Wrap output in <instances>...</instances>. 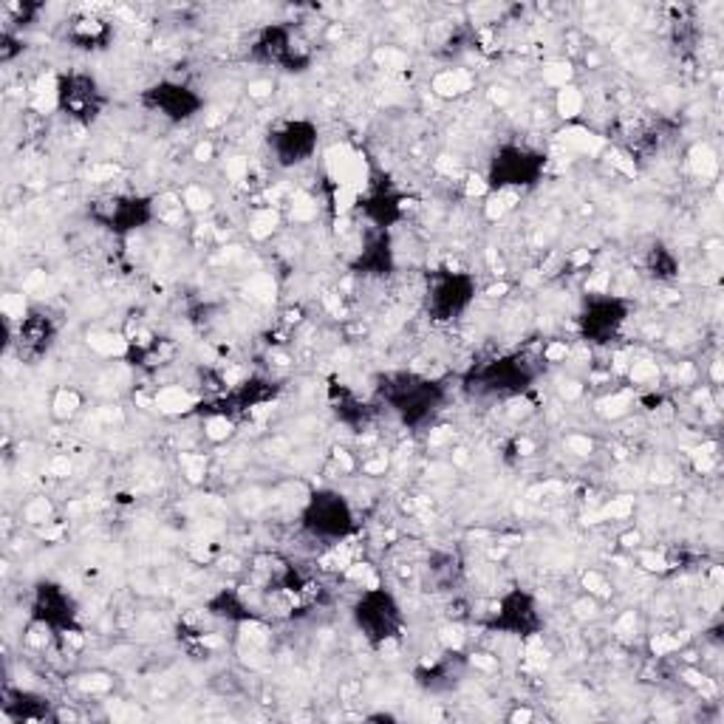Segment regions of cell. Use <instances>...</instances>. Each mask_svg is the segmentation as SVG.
<instances>
[{"label": "cell", "instance_id": "30bf717a", "mask_svg": "<svg viewBox=\"0 0 724 724\" xmlns=\"http://www.w3.org/2000/svg\"><path fill=\"white\" fill-rule=\"evenodd\" d=\"M88 345L102 354V356H122L128 351V340L122 334H111V331H96V334H88Z\"/></svg>", "mask_w": 724, "mask_h": 724}, {"label": "cell", "instance_id": "b9f144b4", "mask_svg": "<svg viewBox=\"0 0 724 724\" xmlns=\"http://www.w3.org/2000/svg\"><path fill=\"white\" fill-rule=\"evenodd\" d=\"M473 668H481V670H495L498 668V659L492 654H473Z\"/></svg>", "mask_w": 724, "mask_h": 724}, {"label": "cell", "instance_id": "8992f818", "mask_svg": "<svg viewBox=\"0 0 724 724\" xmlns=\"http://www.w3.org/2000/svg\"><path fill=\"white\" fill-rule=\"evenodd\" d=\"M430 88H433V93L442 96V99H455V96H461L464 91L473 88V77H470L467 71H461V68H447V71H439V74L433 77Z\"/></svg>", "mask_w": 724, "mask_h": 724}, {"label": "cell", "instance_id": "60d3db41", "mask_svg": "<svg viewBox=\"0 0 724 724\" xmlns=\"http://www.w3.org/2000/svg\"><path fill=\"white\" fill-rule=\"evenodd\" d=\"M450 439H453V430H450V428H436V430H430L428 444H430V447H439V444H447Z\"/></svg>", "mask_w": 724, "mask_h": 724}, {"label": "cell", "instance_id": "f1b7e54d", "mask_svg": "<svg viewBox=\"0 0 724 724\" xmlns=\"http://www.w3.org/2000/svg\"><path fill=\"white\" fill-rule=\"evenodd\" d=\"M640 566L645 572H656V575H665L670 568V560L665 555H656V552H640Z\"/></svg>", "mask_w": 724, "mask_h": 724}, {"label": "cell", "instance_id": "7dc6e473", "mask_svg": "<svg viewBox=\"0 0 724 724\" xmlns=\"http://www.w3.org/2000/svg\"><path fill=\"white\" fill-rule=\"evenodd\" d=\"M506 292H509V283H498V286H490V289H487L490 297H504Z\"/></svg>", "mask_w": 724, "mask_h": 724}, {"label": "cell", "instance_id": "7a4b0ae2", "mask_svg": "<svg viewBox=\"0 0 724 724\" xmlns=\"http://www.w3.org/2000/svg\"><path fill=\"white\" fill-rule=\"evenodd\" d=\"M326 173L334 181V187H354L359 190L368 179V165L365 156L356 153L351 144L340 142L326 150Z\"/></svg>", "mask_w": 724, "mask_h": 724}, {"label": "cell", "instance_id": "e575fe53", "mask_svg": "<svg viewBox=\"0 0 724 724\" xmlns=\"http://www.w3.org/2000/svg\"><path fill=\"white\" fill-rule=\"evenodd\" d=\"M464 195H467V198L490 195V184L481 176H467V181H464Z\"/></svg>", "mask_w": 724, "mask_h": 724}, {"label": "cell", "instance_id": "ac0fdd59", "mask_svg": "<svg viewBox=\"0 0 724 724\" xmlns=\"http://www.w3.org/2000/svg\"><path fill=\"white\" fill-rule=\"evenodd\" d=\"M572 74H575V71H572V63H566V60H552V63L543 66V80H546L549 85H555L557 91L572 82Z\"/></svg>", "mask_w": 724, "mask_h": 724}, {"label": "cell", "instance_id": "cb8c5ba5", "mask_svg": "<svg viewBox=\"0 0 724 724\" xmlns=\"http://www.w3.org/2000/svg\"><path fill=\"white\" fill-rule=\"evenodd\" d=\"M181 467H184V476H187L193 484H198V481H204V476H206V458L198 455V453H184V455H181Z\"/></svg>", "mask_w": 724, "mask_h": 724}, {"label": "cell", "instance_id": "44dd1931", "mask_svg": "<svg viewBox=\"0 0 724 724\" xmlns=\"http://www.w3.org/2000/svg\"><path fill=\"white\" fill-rule=\"evenodd\" d=\"M3 317L9 323H23L26 320V297L17 292H6L3 294Z\"/></svg>", "mask_w": 724, "mask_h": 724}, {"label": "cell", "instance_id": "ab89813d", "mask_svg": "<svg viewBox=\"0 0 724 724\" xmlns=\"http://www.w3.org/2000/svg\"><path fill=\"white\" fill-rule=\"evenodd\" d=\"M442 642H444L447 648H461V642H464V634H461V628H455V626H447V628H442Z\"/></svg>", "mask_w": 724, "mask_h": 724}, {"label": "cell", "instance_id": "4316f807", "mask_svg": "<svg viewBox=\"0 0 724 724\" xmlns=\"http://www.w3.org/2000/svg\"><path fill=\"white\" fill-rule=\"evenodd\" d=\"M388 464H391V455L382 453V450H377L374 455H368L365 461L359 464V470H362V476H385V473H388Z\"/></svg>", "mask_w": 724, "mask_h": 724}, {"label": "cell", "instance_id": "9c48e42d", "mask_svg": "<svg viewBox=\"0 0 724 724\" xmlns=\"http://www.w3.org/2000/svg\"><path fill=\"white\" fill-rule=\"evenodd\" d=\"M560 142L566 147L578 150V153H597L603 147V139L597 133H591L589 128H580V125H566L560 130Z\"/></svg>", "mask_w": 724, "mask_h": 724}, {"label": "cell", "instance_id": "1f68e13d", "mask_svg": "<svg viewBox=\"0 0 724 724\" xmlns=\"http://www.w3.org/2000/svg\"><path fill=\"white\" fill-rule=\"evenodd\" d=\"M597 608H600V603H597V597H591V594H586L583 600H578V603L572 605V611H575L578 619H591V617H597Z\"/></svg>", "mask_w": 724, "mask_h": 724}, {"label": "cell", "instance_id": "bcb514c9", "mask_svg": "<svg viewBox=\"0 0 724 724\" xmlns=\"http://www.w3.org/2000/svg\"><path fill=\"white\" fill-rule=\"evenodd\" d=\"M490 96H492V102H498V105H504V102L509 99V91H506V88H492V91H490Z\"/></svg>", "mask_w": 724, "mask_h": 724}, {"label": "cell", "instance_id": "484cf974", "mask_svg": "<svg viewBox=\"0 0 724 724\" xmlns=\"http://www.w3.org/2000/svg\"><path fill=\"white\" fill-rule=\"evenodd\" d=\"M583 589H586V594H591V597H608L611 594V586H608V580L600 575V572H594V568H589V572H583Z\"/></svg>", "mask_w": 724, "mask_h": 724}, {"label": "cell", "instance_id": "603a6c76", "mask_svg": "<svg viewBox=\"0 0 724 724\" xmlns=\"http://www.w3.org/2000/svg\"><path fill=\"white\" fill-rule=\"evenodd\" d=\"M374 57H377V63H379V66H385L388 71H405V68H407V63H410L405 51H399V48H391V45L379 48Z\"/></svg>", "mask_w": 724, "mask_h": 724}, {"label": "cell", "instance_id": "c3c4849f", "mask_svg": "<svg viewBox=\"0 0 724 724\" xmlns=\"http://www.w3.org/2000/svg\"><path fill=\"white\" fill-rule=\"evenodd\" d=\"M453 461H455V464H467V461H470L467 450H464V447H455V450H453Z\"/></svg>", "mask_w": 724, "mask_h": 724}, {"label": "cell", "instance_id": "d590c367", "mask_svg": "<svg viewBox=\"0 0 724 724\" xmlns=\"http://www.w3.org/2000/svg\"><path fill=\"white\" fill-rule=\"evenodd\" d=\"M48 473L57 476V478H68L71 476V458L68 455H54L48 464Z\"/></svg>", "mask_w": 724, "mask_h": 724}, {"label": "cell", "instance_id": "5bb4252c", "mask_svg": "<svg viewBox=\"0 0 724 724\" xmlns=\"http://www.w3.org/2000/svg\"><path fill=\"white\" fill-rule=\"evenodd\" d=\"M181 206L190 213H206L213 206V193L201 184H187L181 190Z\"/></svg>", "mask_w": 724, "mask_h": 724}, {"label": "cell", "instance_id": "52a82bcc", "mask_svg": "<svg viewBox=\"0 0 724 724\" xmlns=\"http://www.w3.org/2000/svg\"><path fill=\"white\" fill-rule=\"evenodd\" d=\"M82 410V393L77 388H57L51 396V416L57 422H71Z\"/></svg>", "mask_w": 724, "mask_h": 724}, {"label": "cell", "instance_id": "4dcf8cb0", "mask_svg": "<svg viewBox=\"0 0 724 724\" xmlns=\"http://www.w3.org/2000/svg\"><path fill=\"white\" fill-rule=\"evenodd\" d=\"M611 306H614V300H605V303H597V306H594V308H597V312H600V315H603V317H608V315H611ZM583 323H586V331H589V329H594V326H597V323H600V320H597V317H586V320H583ZM614 329H617V326H614V323H608V320H605V323H603V329H600V334H611V331H614Z\"/></svg>", "mask_w": 724, "mask_h": 724}, {"label": "cell", "instance_id": "8d00e7d4", "mask_svg": "<svg viewBox=\"0 0 724 724\" xmlns=\"http://www.w3.org/2000/svg\"><path fill=\"white\" fill-rule=\"evenodd\" d=\"M557 391H560V396H563L566 402H578V399L583 396V391H586V388H583L580 382H575V379H563Z\"/></svg>", "mask_w": 724, "mask_h": 724}, {"label": "cell", "instance_id": "836d02e7", "mask_svg": "<svg viewBox=\"0 0 724 724\" xmlns=\"http://www.w3.org/2000/svg\"><path fill=\"white\" fill-rule=\"evenodd\" d=\"M246 93H249L252 99H269V96L275 93V82H272V80H252V82L246 85Z\"/></svg>", "mask_w": 724, "mask_h": 724}, {"label": "cell", "instance_id": "f6af8a7d", "mask_svg": "<svg viewBox=\"0 0 724 724\" xmlns=\"http://www.w3.org/2000/svg\"><path fill=\"white\" fill-rule=\"evenodd\" d=\"M710 379H713V385H721V359L710 362Z\"/></svg>", "mask_w": 724, "mask_h": 724}, {"label": "cell", "instance_id": "5b68a950", "mask_svg": "<svg viewBox=\"0 0 724 724\" xmlns=\"http://www.w3.org/2000/svg\"><path fill=\"white\" fill-rule=\"evenodd\" d=\"M195 402H198V396L190 393L184 385H165L153 396V407L165 413V416H181V413L195 407Z\"/></svg>", "mask_w": 724, "mask_h": 724}, {"label": "cell", "instance_id": "d6986e66", "mask_svg": "<svg viewBox=\"0 0 724 724\" xmlns=\"http://www.w3.org/2000/svg\"><path fill=\"white\" fill-rule=\"evenodd\" d=\"M656 377H659V365L651 359H634L628 365L631 385H651V382H656Z\"/></svg>", "mask_w": 724, "mask_h": 724}, {"label": "cell", "instance_id": "83f0119b", "mask_svg": "<svg viewBox=\"0 0 724 724\" xmlns=\"http://www.w3.org/2000/svg\"><path fill=\"white\" fill-rule=\"evenodd\" d=\"M566 447H568V453H575L578 458H589L594 453V442L589 436H583V433H568L566 436Z\"/></svg>", "mask_w": 724, "mask_h": 724}, {"label": "cell", "instance_id": "ffe728a7", "mask_svg": "<svg viewBox=\"0 0 724 724\" xmlns=\"http://www.w3.org/2000/svg\"><path fill=\"white\" fill-rule=\"evenodd\" d=\"M77 688L82 693H88V696H102V693H108L114 688V679L108 674H85V677L77 679Z\"/></svg>", "mask_w": 724, "mask_h": 724}, {"label": "cell", "instance_id": "8fae6325", "mask_svg": "<svg viewBox=\"0 0 724 724\" xmlns=\"http://www.w3.org/2000/svg\"><path fill=\"white\" fill-rule=\"evenodd\" d=\"M555 105H557V114H560L566 122H575V119L583 114V93H580L575 85H566V88L557 91Z\"/></svg>", "mask_w": 724, "mask_h": 724}, {"label": "cell", "instance_id": "7bdbcfd3", "mask_svg": "<svg viewBox=\"0 0 724 724\" xmlns=\"http://www.w3.org/2000/svg\"><path fill=\"white\" fill-rule=\"evenodd\" d=\"M512 724H527V721H532L535 718V710L532 707H515L509 716H506Z\"/></svg>", "mask_w": 724, "mask_h": 724}, {"label": "cell", "instance_id": "f546056e", "mask_svg": "<svg viewBox=\"0 0 724 724\" xmlns=\"http://www.w3.org/2000/svg\"><path fill=\"white\" fill-rule=\"evenodd\" d=\"M224 170H227V176H229L235 184H241V181L249 179V159H243V156H232V159H227Z\"/></svg>", "mask_w": 724, "mask_h": 724}, {"label": "cell", "instance_id": "e0dca14e", "mask_svg": "<svg viewBox=\"0 0 724 724\" xmlns=\"http://www.w3.org/2000/svg\"><path fill=\"white\" fill-rule=\"evenodd\" d=\"M631 512H634V498L631 495H617V498L605 501V506L600 509V518L603 521H626Z\"/></svg>", "mask_w": 724, "mask_h": 724}, {"label": "cell", "instance_id": "4fadbf2b", "mask_svg": "<svg viewBox=\"0 0 724 724\" xmlns=\"http://www.w3.org/2000/svg\"><path fill=\"white\" fill-rule=\"evenodd\" d=\"M688 159H691V170L696 176H702V179H713L718 173V159H716V153L710 150V144H704V142L691 150Z\"/></svg>", "mask_w": 724, "mask_h": 724}, {"label": "cell", "instance_id": "d4e9b609", "mask_svg": "<svg viewBox=\"0 0 724 724\" xmlns=\"http://www.w3.org/2000/svg\"><path fill=\"white\" fill-rule=\"evenodd\" d=\"M315 216H317L315 198L306 195V193H297V195L292 198V218H294V221H308V218H315Z\"/></svg>", "mask_w": 724, "mask_h": 724}, {"label": "cell", "instance_id": "6da1fadb", "mask_svg": "<svg viewBox=\"0 0 724 724\" xmlns=\"http://www.w3.org/2000/svg\"><path fill=\"white\" fill-rule=\"evenodd\" d=\"M351 524H354V515L342 495H337V492L308 495V501L303 506V527L315 538H326V541L345 538Z\"/></svg>", "mask_w": 724, "mask_h": 724}, {"label": "cell", "instance_id": "7c38bea8", "mask_svg": "<svg viewBox=\"0 0 724 724\" xmlns=\"http://www.w3.org/2000/svg\"><path fill=\"white\" fill-rule=\"evenodd\" d=\"M278 224H280V216H278V210H272V206L255 210L249 216V235L257 238V241H264V238H269L278 229Z\"/></svg>", "mask_w": 724, "mask_h": 724}, {"label": "cell", "instance_id": "2e32d148", "mask_svg": "<svg viewBox=\"0 0 724 724\" xmlns=\"http://www.w3.org/2000/svg\"><path fill=\"white\" fill-rule=\"evenodd\" d=\"M51 515H54V506H51L48 498H31L23 504V521L31 527H43L51 524Z\"/></svg>", "mask_w": 724, "mask_h": 724}, {"label": "cell", "instance_id": "f35d334b", "mask_svg": "<svg viewBox=\"0 0 724 724\" xmlns=\"http://www.w3.org/2000/svg\"><path fill=\"white\" fill-rule=\"evenodd\" d=\"M213 156H216V144H213L210 139L198 142V144H195V150H193V159H195V162H210Z\"/></svg>", "mask_w": 724, "mask_h": 724}, {"label": "cell", "instance_id": "3957f363", "mask_svg": "<svg viewBox=\"0 0 724 724\" xmlns=\"http://www.w3.org/2000/svg\"><path fill=\"white\" fill-rule=\"evenodd\" d=\"M272 144H275V153H278V165L292 167V165L306 162L315 153L317 133L308 122H292L283 130H278Z\"/></svg>", "mask_w": 724, "mask_h": 724}, {"label": "cell", "instance_id": "74e56055", "mask_svg": "<svg viewBox=\"0 0 724 724\" xmlns=\"http://www.w3.org/2000/svg\"><path fill=\"white\" fill-rule=\"evenodd\" d=\"M334 464L340 467V473H354L356 470V461L351 458V453L348 450H342V447H337L334 450Z\"/></svg>", "mask_w": 724, "mask_h": 724}, {"label": "cell", "instance_id": "d6a6232c", "mask_svg": "<svg viewBox=\"0 0 724 724\" xmlns=\"http://www.w3.org/2000/svg\"><path fill=\"white\" fill-rule=\"evenodd\" d=\"M543 359H546V362H566V359H568V345H566V340H552V342L543 348Z\"/></svg>", "mask_w": 724, "mask_h": 724}, {"label": "cell", "instance_id": "7402d4cb", "mask_svg": "<svg viewBox=\"0 0 724 724\" xmlns=\"http://www.w3.org/2000/svg\"><path fill=\"white\" fill-rule=\"evenodd\" d=\"M685 640H688V637H679V634H656V637H651L648 645H651V654H654V656H668V654L679 651Z\"/></svg>", "mask_w": 724, "mask_h": 724}, {"label": "cell", "instance_id": "277c9868", "mask_svg": "<svg viewBox=\"0 0 724 724\" xmlns=\"http://www.w3.org/2000/svg\"><path fill=\"white\" fill-rule=\"evenodd\" d=\"M153 99H156V108L165 116H170V119H187L198 108V99L187 88H181V85L153 88Z\"/></svg>", "mask_w": 724, "mask_h": 724}, {"label": "cell", "instance_id": "ba28073f", "mask_svg": "<svg viewBox=\"0 0 724 724\" xmlns=\"http://www.w3.org/2000/svg\"><path fill=\"white\" fill-rule=\"evenodd\" d=\"M634 407V391H611L597 402V413L603 419H623Z\"/></svg>", "mask_w": 724, "mask_h": 724}, {"label": "cell", "instance_id": "ee69618b", "mask_svg": "<svg viewBox=\"0 0 724 724\" xmlns=\"http://www.w3.org/2000/svg\"><path fill=\"white\" fill-rule=\"evenodd\" d=\"M640 543H642V532L640 529H631L626 535H619V546H623V549H640Z\"/></svg>", "mask_w": 724, "mask_h": 724}, {"label": "cell", "instance_id": "9a60e30c", "mask_svg": "<svg viewBox=\"0 0 724 724\" xmlns=\"http://www.w3.org/2000/svg\"><path fill=\"white\" fill-rule=\"evenodd\" d=\"M232 433H235V422H232L229 416H224V413H218V416H210V419L204 422V439L213 442V444H221V442L232 439Z\"/></svg>", "mask_w": 724, "mask_h": 724}]
</instances>
